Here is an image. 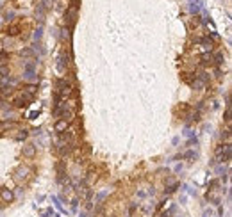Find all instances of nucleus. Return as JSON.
Listing matches in <instances>:
<instances>
[{
    "instance_id": "6",
    "label": "nucleus",
    "mask_w": 232,
    "mask_h": 217,
    "mask_svg": "<svg viewBox=\"0 0 232 217\" xmlns=\"http://www.w3.org/2000/svg\"><path fill=\"white\" fill-rule=\"evenodd\" d=\"M21 55H32V50H31V48H27V50H23V52H21Z\"/></svg>"
},
{
    "instance_id": "5",
    "label": "nucleus",
    "mask_w": 232,
    "mask_h": 217,
    "mask_svg": "<svg viewBox=\"0 0 232 217\" xmlns=\"http://www.w3.org/2000/svg\"><path fill=\"white\" fill-rule=\"evenodd\" d=\"M18 31H20V27H18V25H13V27L9 29V34L14 36V34H18Z\"/></svg>"
},
{
    "instance_id": "1",
    "label": "nucleus",
    "mask_w": 232,
    "mask_h": 217,
    "mask_svg": "<svg viewBox=\"0 0 232 217\" xmlns=\"http://www.w3.org/2000/svg\"><path fill=\"white\" fill-rule=\"evenodd\" d=\"M66 128H68V119H61V121L55 123V130L57 132H64Z\"/></svg>"
},
{
    "instance_id": "3",
    "label": "nucleus",
    "mask_w": 232,
    "mask_h": 217,
    "mask_svg": "<svg viewBox=\"0 0 232 217\" xmlns=\"http://www.w3.org/2000/svg\"><path fill=\"white\" fill-rule=\"evenodd\" d=\"M23 155L25 157H34V146L32 144H27L25 150H23Z\"/></svg>"
},
{
    "instance_id": "4",
    "label": "nucleus",
    "mask_w": 232,
    "mask_h": 217,
    "mask_svg": "<svg viewBox=\"0 0 232 217\" xmlns=\"http://www.w3.org/2000/svg\"><path fill=\"white\" fill-rule=\"evenodd\" d=\"M2 197H4L6 201H13V192H11V190H4V192H2Z\"/></svg>"
},
{
    "instance_id": "2",
    "label": "nucleus",
    "mask_w": 232,
    "mask_h": 217,
    "mask_svg": "<svg viewBox=\"0 0 232 217\" xmlns=\"http://www.w3.org/2000/svg\"><path fill=\"white\" fill-rule=\"evenodd\" d=\"M66 66H68V57H61V59H59V71H64V70H66Z\"/></svg>"
}]
</instances>
